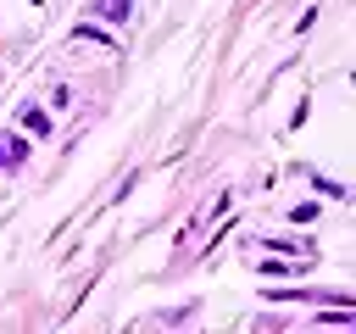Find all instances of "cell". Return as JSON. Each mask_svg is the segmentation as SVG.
<instances>
[{
	"label": "cell",
	"mask_w": 356,
	"mask_h": 334,
	"mask_svg": "<svg viewBox=\"0 0 356 334\" xmlns=\"http://www.w3.org/2000/svg\"><path fill=\"white\" fill-rule=\"evenodd\" d=\"M95 17H106V22H128V0H95Z\"/></svg>",
	"instance_id": "cell-1"
},
{
	"label": "cell",
	"mask_w": 356,
	"mask_h": 334,
	"mask_svg": "<svg viewBox=\"0 0 356 334\" xmlns=\"http://www.w3.org/2000/svg\"><path fill=\"white\" fill-rule=\"evenodd\" d=\"M22 122H28V128H33V134H44V128H50V117H44V111H39V106H28V117H22Z\"/></svg>",
	"instance_id": "cell-2"
},
{
	"label": "cell",
	"mask_w": 356,
	"mask_h": 334,
	"mask_svg": "<svg viewBox=\"0 0 356 334\" xmlns=\"http://www.w3.org/2000/svg\"><path fill=\"white\" fill-rule=\"evenodd\" d=\"M0 167H11V161H6V145H0Z\"/></svg>",
	"instance_id": "cell-3"
}]
</instances>
